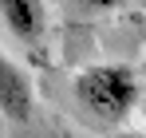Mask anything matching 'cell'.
<instances>
[{"label": "cell", "mask_w": 146, "mask_h": 138, "mask_svg": "<svg viewBox=\"0 0 146 138\" xmlns=\"http://www.w3.org/2000/svg\"><path fill=\"white\" fill-rule=\"evenodd\" d=\"M138 79L130 67H115V63H99L75 75V99L79 107L99 122H126L138 111Z\"/></svg>", "instance_id": "1"}, {"label": "cell", "mask_w": 146, "mask_h": 138, "mask_svg": "<svg viewBox=\"0 0 146 138\" xmlns=\"http://www.w3.org/2000/svg\"><path fill=\"white\" fill-rule=\"evenodd\" d=\"M36 107V95H32V79L16 67V59H8L0 51V115L8 122H28Z\"/></svg>", "instance_id": "2"}, {"label": "cell", "mask_w": 146, "mask_h": 138, "mask_svg": "<svg viewBox=\"0 0 146 138\" xmlns=\"http://www.w3.org/2000/svg\"><path fill=\"white\" fill-rule=\"evenodd\" d=\"M0 20L8 24L16 40L36 44L48 32V4L44 0H0Z\"/></svg>", "instance_id": "3"}, {"label": "cell", "mask_w": 146, "mask_h": 138, "mask_svg": "<svg viewBox=\"0 0 146 138\" xmlns=\"http://www.w3.org/2000/svg\"><path fill=\"white\" fill-rule=\"evenodd\" d=\"M83 8H91V12H115V8H122L126 0H79Z\"/></svg>", "instance_id": "4"}, {"label": "cell", "mask_w": 146, "mask_h": 138, "mask_svg": "<svg viewBox=\"0 0 146 138\" xmlns=\"http://www.w3.org/2000/svg\"><path fill=\"white\" fill-rule=\"evenodd\" d=\"M138 111H142V122H146V87H142V95H138Z\"/></svg>", "instance_id": "5"}]
</instances>
